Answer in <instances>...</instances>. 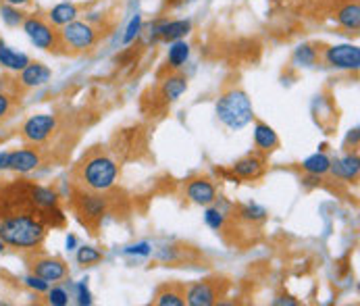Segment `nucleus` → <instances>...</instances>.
<instances>
[{
    "label": "nucleus",
    "instance_id": "nucleus-28",
    "mask_svg": "<svg viewBox=\"0 0 360 306\" xmlns=\"http://www.w3.org/2000/svg\"><path fill=\"white\" fill-rule=\"evenodd\" d=\"M204 221H206V225L210 227V230H214V232H221L223 227H225V223H227V215H225V211L221 209V207H206V213H204Z\"/></svg>",
    "mask_w": 360,
    "mask_h": 306
},
{
    "label": "nucleus",
    "instance_id": "nucleus-21",
    "mask_svg": "<svg viewBox=\"0 0 360 306\" xmlns=\"http://www.w3.org/2000/svg\"><path fill=\"white\" fill-rule=\"evenodd\" d=\"M29 61H31V58H29L27 54L13 50V48L0 38V67H2V69H8V71H15V73H17V71H21Z\"/></svg>",
    "mask_w": 360,
    "mask_h": 306
},
{
    "label": "nucleus",
    "instance_id": "nucleus-37",
    "mask_svg": "<svg viewBox=\"0 0 360 306\" xmlns=\"http://www.w3.org/2000/svg\"><path fill=\"white\" fill-rule=\"evenodd\" d=\"M359 140H360L359 127L350 129V134H348V138H346V148H348L350 144H352V148H359Z\"/></svg>",
    "mask_w": 360,
    "mask_h": 306
},
{
    "label": "nucleus",
    "instance_id": "nucleus-3",
    "mask_svg": "<svg viewBox=\"0 0 360 306\" xmlns=\"http://www.w3.org/2000/svg\"><path fill=\"white\" fill-rule=\"evenodd\" d=\"M214 111H217L219 121H221L225 127L233 129V131L244 129V127H246L248 123H252V119H254L252 102H250L248 94H246L244 90H240V88H229V90H225V92L219 96Z\"/></svg>",
    "mask_w": 360,
    "mask_h": 306
},
{
    "label": "nucleus",
    "instance_id": "nucleus-1",
    "mask_svg": "<svg viewBox=\"0 0 360 306\" xmlns=\"http://www.w3.org/2000/svg\"><path fill=\"white\" fill-rule=\"evenodd\" d=\"M0 238L8 248L36 250L46 238V223L33 211L0 215Z\"/></svg>",
    "mask_w": 360,
    "mask_h": 306
},
{
    "label": "nucleus",
    "instance_id": "nucleus-34",
    "mask_svg": "<svg viewBox=\"0 0 360 306\" xmlns=\"http://www.w3.org/2000/svg\"><path fill=\"white\" fill-rule=\"evenodd\" d=\"M25 286L31 288V290H36V292H48V288H50V284L44 282V280L38 277V275H29V277L25 280Z\"/></svg>",
    "mask_w": 360,
    "mask_h": 306
},
{
    "label": "nucleus",
    "instance_id": "nucleus-15",
    "mask_svg": "<svg viewBox=\"0 0 360 306\" xmlns=\"http://www.w3.org/2000/svg\"><path fill=\"white\" fill-rule=\"evenodd\" d=\"M265 169H267V161H265V154H260V152L246 154L231 165V173L237 179H258V177H263Z\"/></svg>",
    "mask_w": 360,
    "mask_h": 306
},
{
    "label": "nucleus",
    "instance_id": "nucleus-17",
    "mask_svg": "<svg viewBox=\"0 0 360 306\" xmlns=\"http://www.w3.org/2000/svg\"><path fill=\"white\" fill-rule=\"evenodd\" d=\"M329 173H334L338 179L342 182H357L360 175V159L359 154L354 152H348L336 161H331V167H329Z\"/></svg>",
    "mask_w": 360,
    "mask_h": 306
},
{
    "label": "nucleus",
    "instance_id": "nucleus-5",
    "mask_svg": "<svg viewBox=\"0 0 360 306\" xmlns=\"http://www.w3.org/2000/svg\"><path fill=\"white\" fill-rule=\"evenodd\" d=\"M102 25L90 23V21H71L61 27V40L65 44V50L69 52H88L96 48V44L102 40Z\"/></svg>",
    "mask_w": 360,
    "mask_h": 306
},
{
    "label": "nucleus",
    "instance_id": "nucleus-20",
    "mask_svg": "<svg viewBox=\"0 0 360 306\" xmlns=\"http://www.w3.org/2000/svg\"><path fill=\"white\" fill-rule=\"evenodd\" d=\"M336 21L344 27V29H348V31H359L360 29V4L359 0H350V2H346L344 6H340L338 8V13H336Z\"/></svg>",
    "mask_w": 360,
    "mask_h": 306
},
{
    "label": "nucleus",
    "instance_id": "nucleus-11",
    "mask_svg": "<svg viewBox=\"0 0 360 306\" xmlns=\"http://www.w3.org/2000/svg\"><path fill=\"white\" fill-rule=\"evenodd\" d=\"M50 77H52L50 67H46L40 61H29L21 71H17V77L13 79V83H15V90L23 92V90H33L48 83Z\"/></svg>",
    "mask_w": 360,
    "mask_h": 306
},
{
    "label": "nucleus",
    "instance_id": "nucleus-27",
    "mask_svg": "<svg viewBox=\"0 0 360 306\" xmlns=\"http://www.w3.org/2000/svg\"><path fill=\"white\" fill-rule=\"evenodd\" d=\"M317 61H319V52L311 44H300L294 50V63L300 65V67H313Z\"/></svg>",
    "mask_w": 360,
    "mask_h": 306
},
{
    "label": "nucleus",
    "instance_id": "nucleus-41",
    "mask_svg": "<svg viewBox=\"0 0 360 306\" xmlns=\"http://www.w3.org/2000/svg\"><path fill=\"white\" fill-rule=\"evenodd\" d=\"M75 244H77V240H75V236H69V238H67V248H73Z\"/></svg>",
    "mask_w": 360,
    "mask_h": 306
},
{
    "label": "nucleus",
    "instance_id": "nucleus-29",
    "mask_svg": "<svg viewBox=\"0 0 360 306\" xmlns=\"http://www.w3.org/2000/svg\"><path fill=\"white\" fill-rule=\"evenodd\" d=\"M0 17H2V21H4L8 27H17V25H21V23H23L25 13H23V10H19V6H13V4L2 2V4H0Z\"/></svg>",
    "mask_w": 360,
    "mask_h": 306
},
{
    "label": "nucleus",
    "instance_id": "nucleus-13",
    "mask_svg": "<svg viewBox=\"0 0 360 306\" xmlns=\"http://www.w3.org/2000/svg\"><path fill=\"white\" fill-rule=\"evenodd\" d=\"M42 152L33 146H27V148H17V150H10L8 152V163H6V171H13V173H31L36 171L40 165H42Z\"/></svg>",
    "mask_w": 360,
    "mask_h": 306
},
{
    "label": "nucleus",
    "instance_id": "nucleus-7",
    "mask_svg": "<svg viewBox=\"0 0 360 306\" xmlns=\"http://www.w3.org/2000/svg\"><path fill=\"white\" fill-rule=\"evenodd\" d=\"M58 129V119L56 115H33L23 121L19 136L25 144L29 146H40L46 144Z\"/></svg>",
    "mask_w": 360,
    "mask_h": 306
},
{
    "label": "nucleus",
    "instance_id": "nucleus-14",
    "mask_svg": "<svg viewBox=\"0 0 360 306\" xmlns=\"http://www.w3.org/2000/svg\"><path fill=\"white\" fill-rule=\"evenodd\" d=\"M185 196L198 207H210L217 202V188L208 177H194L185 186Z\"/></svg>",
    "mask_w": 360,
    "mask_h": 306
},
{
    "label": "nucleus",
    "instance_id": "nucleus-36",
    "mask_svg": "<svg viewBox=\"0 0 360 306\" xmlns=\"http://www.w3.org/2000/svg\"><path fill=\"white\" fill-rule=\"evenodd\" d=\"M125 252H127V255H142V257H146V255H150V246H148V244H138V246L127 248Z\"/></svg>",
    "mask_w": 360,
    "mask_h": 306
},
{
    "label": "nucleus",
    "instance_id": "nucleus-16",
    "mask_svg": "<svg viewBox=\"0 0 360 306\" xmlns=\"http://www.w3.org/2000/svg\"><path fill=\"white\" fill-rule=\"evenodd\" d=\"M185 90H187V77L183 73H180V71L169 73L159 83V96H161L163 104H171V102L180 100L181 96L185 94Z\"/></svg>",
    "mask_w": 360,
    "mask_h": 306
},
{
    "label": "nucleus",
    "instance_id": "nucleus-42",
    "mask_svg": "<svg viewBox=\"0 0 360 306\" xmlns=\"http://www.w3.org/2000/svg\"><path fill=\"white\" fill-rule=\"evenodd\" d=\"M171 2V6H181V4H185V2H191V0H169Z\"/></svg>",
    "mask_w": 360,
    "mask_h": 306
},
{
    "label": "nucleus",
    "instance_id": "nucleus-26",
    "mask_svg": "<svg viewBox=\"0 0 360 306\" xmlns=\"http://www.w3.org/2000/svg\"><path fill=\"white\" fill-rule=\"evenodd\" d=\"M329 167H331V159L325 152H317L302 163V169L313 175H325L329 173Z\"/></svg>",
    "mask_w": 360,
    "mask_h": 306
},
{
    "label": "nucleus",
    "instance_id": "nucleus-8",
    "mask_svg": "<svg viewBox=\"0 0 360 306\" xmlns=\"http://www.w3.org/2000/svg\"><path fill=\"white\" fill-rule=\"evenodd\" d=\"M323 61L342 71H359L360 69V48L357 44H334L323 50Z\"/></svg>",
    "mask_w": 360,
    "mask_h": 306
},
{
    "label": "nucleus",
    "instance_id": "nucleus-43",
    "mask_svg": "<svg viewBox=\"0 0 360 306\" xmlns=\"http://www.w3.org/2000/svg\"><path fill=\"white\" fill-rule=\"evenodd\" d=\"M4 248H6V244H4V242H2V238H0V255L4 252Z\"/></svg>",
    "mask_w": 360,
    "mask_h": 306
},
{
    "label": "nucleus",
    "instance_id": "nucleus-32",
    "mask_svg": "<svg viewBox=\"0 0 360 306\" xmlns=\"http://www.w3.org/2000/svg\"><path fill=\"white\" fill-rule=\"evenodd\" d=\"M140 31H142V17L136 15V17L130 21V25H127V29H125V33H123V44H132V42L140 35Z\"/></svg>",
    "mask_w": 360,
    "mask_h": 306
},
{
    "label": "nucleus",
    "instance_id": "nucleus-10",
    "mask_svg": "<svg viewBox=\"0 0 360 306\" xmlns=\"http://www.w3.org/2000/svg\"><path fill=\"white\" fill-rule=\"evenodd\" d=\"M75 211L81 217L84 223L90 221H100L107 213V198L102 196V192H90V190H81L75 198Z\"/></svg>",
    "mask_w": 360,
    "mask_h": 306
},
{
    "label": "nucleus",
    "instance_id": "nucleus-39",
    "mask_svg": "<svg viewBox=\"0 0 360 306\" xmlns=\"http://www.w3.org/2000/svg\"><path fill=\"white\" fill-rule=\"evenodd\" d=\"M6 163H8V152H0V171H6Z\"/></svg>",
    "mask_w": 360,
    "mask_h": 306
},
{
    "label": "nucleus",
    "instance_id": "nucleus-33",
    "mask_svg": "<svg viewBox=\"0 0 360 306\" xmlns=\"http://www.w3.org/2000/svg\"><path fill=\"white\" fill-rule=\"evenodd\" d=\"M48 305H52V306H65V305H69V294L63 290V288H48Z\"/></svg>",
    "mask_w": 360,
    "mask_h": 306
},
{
    "label": "nucleus",
    "instance_id": "nucleus-40",
    "mask_svg": "<svg viewBox=\"0 0 360 306\" xmlns=\"http://www.w3.org/2000/svg\"><path fill=\"white\" fill-rule=\"evenodd\" d=\"M2 2H6V4H13V6H25V4H29L31 0H2Z\"/></svg>",
    "mask_w": 360,
    "mask_h": 306
},
{
    "label": "nucleus",
    "instance_id": "nucleus-35",
    "mask_svg": "<svg viewBox=\"0 0 360 306\" xmlns=\"http://www.w3.org/2000/svg\"><path fill=\"white\" fill-rule=\"evenodd\" d=\"M77 305H81V306L92 305V294H90V290H88L86 282L77 284Z\"/></svg>",
    "mask_w": 360,
    "mask_h": 306
},
{
    "label": "nucleus",
    "instance_id": "nucleus-23",
    "mask_svg": "<svg viewBox=\"0 0 360 306\" xmlns=\"http://www.w3.org/2000/svg\"><path fill=\"white\" fill-rule=\"evenodd\" d=\"M79 17V6L73 4V2H61L56 6H52L48 10V21L54 25V27H63L71 21H75Z\"/></svg>",
    "mask_w": 360,
    "mask_h": 306
},
{
    "label": "nucleus",
    "instance_id": "nucleus-22",
    "mask_svg": "<svg viewBox=\"0 0 360 306\" xmlns=\"http://www.w3.org/2000/svg\"><path fill=\"white\" fill-rule=\"evenodd\" d=\"M155 306H183L185 305V288L175 286V284H167L163 288L157 290L155 294Z\"/></svg>",
    "mask_w": 360,
    "mask_h": 306
},
{
    "label": "nucleus",
    "instance_id": "nucleus-12",
    "mask_svg": "<svg viewBox=\"0 0 360 306\" xmlns=\"http://www.w3.org/2000/svg\"><path fill=\"white\" fill-rule=\"evenodd\" d=\"M191 31V21L189 19H161L155 21L150 27V42H175L183 40Z\"/></svg>",
    "mask_w": 360,
    "mask_h": 306
},
{
    "label": "nucleus",
    "instance_id": "nucleus-24",
    "mask_svg": "<svg viewBox=\"0 0 360 306\" xmlns=\"http://www.w3.org/2000/svg\"><path fill=\"white\" fill-rule=\"evenodd\" d=\"M187 58H189V44L185 40L171 42L169 52H167V65H169V69L180 71L181 67L187 63Z\"/></svg>",
    "mask_w": 360,
    "mask_h": 306
},
{
    "label": "nucleus",
    "instance_id": "nucleus-2",
    "mask_svg": "<svg viewBox=\"0 0 360 306\" xmlns=\"http://www.w3.org/2000/svg\"><path fill=\"white\" fill-rule=\"evenodd\" d=\"M119 177V165L107 152L92 150L75 169V179L81 190L90 192H109Z\"/></svg>",
    "mask_w": 360,
    "mask_h": 306
},
{
    "label": "nucleus",
    "instance_id": "nucleus-25",
    "mask_svg": "<svg viewBox=\"0 0 360 306\" xmlns=\"http://www.w3.org/2000/svg\"><path fill=\"white\" fill-rule=\"evenodd\" d=\"M235 211H237V217H240L242 221H248V223H263V221H267V217H269L267 209H263V207L256 204V202L240 204Z\"/></svg>",
    "mask_w": 360,
    "mask_h": 306
},
{
    "label": "nucleus",
    "instance_id": "nucleus-18",
    "mask_svg": "<svg viewBox=\"0 0 360 306\" xmlns=\"http://www.w3.org/2000/svg\"><path fill=\"white\" fill-rule=\"evenodd\" d=\"M254 146L260 154H271L279 148V136L277 131L265 123V121H256L254 123Z\"/></svg>",
    "mask_w": 360,
    "mask_h": 306
},
{
    "label": "nucleus",
    "instance_id": "nucleus-38",
    "mask_svg": "<svg viewBox=\"0 0 360 306\" xmlns=\"http://www.w3.org/2000/svg\"><path fill=\"white\" fill-rule=\"evenodd\" d=\"M283 305L298 306L300 303H298L296 298H292V296H279V298H275V300H273V306H283Z\"/></svg>",
    "mask_w": 360,
    "mask_h": 306
},
{
    "label": "nucleus",
    "instance_id": "nucleus-19",
    "mask_svg": "<svg viewBox=\"0 0 360 306\" xmlns=\"http://www.w3.org/2000/svg\"><path fill=\"white\" fill-rule=\"evenodd\" d=\"M29 198H31V204H33L40 213L46 211V209L58 207V194H56L52 188H46V186L29 184Z\"/></svg>",
    "mask_w": 360,
    "mask_h": 306
},
{
    "label": "nucleus",
    "instance_id": "nucleus-9",
    "mask_svg": "<svg viewBox=\"0 0 360 306\" xmlns=\"http://www.w3.org/2000/svg\"><path fill=\"white\" fill-rule=\"evenodd\" d=\"M29 271L31 275L42 277L48 284H56L63 282L69 275V267L63 259L58 257H46V255H38L29 261Z\"/></svg>",
    "mask_w": 360,
    "mask_h": 306
},
{
    "label": "nucleus",
    "instance_id": "nucleus-4",
    "mask_svg": "<svg viewBox=\"0 0 360 306\" xmlns=\"http://www.w3.org/2000/svg\"><path fill=\"white\" fill-rule=\"evenodd\" d=\"M23 31L27 33V38L31 40V44L44 52L50 54H63L65 44L61 40V29L54 27L48 19H44L42 15H27L23 19Z\"/></svg>",
    "mask_w": 360,
    "mask_h": 306
},
{
    "label": "nucleus",
    "instance_id": "nucleus-30",
    "mask_svg": "<svg viewBox=\"0 0 360 306\" xmlns=\"http://www.w3.org/2000/svg\"><path fill=\"white\" fill-rule=\"evenodd\" d=\"M102 261V252L94 246H79L77 250V263L84 265V267H92V265H98Z\"/></svg>",
    "mask_w": 360,
    "mask_h": 306
},
{
    "label": "nucleus",
    "instance_id": "nucleus-6",
    "mask_svg": "<svg viewBox=\"0 0 360 306\" xmlns=\"http://www.w3.org/2000/svg\"><path fill=\"white\" fill-rule=\"evenodd\" d=\"M229 282L225 277H206L200 282H194L185 288V305L189 306H212L221 305L227 296Z\"/></svg>",
    "mask_w": 360,
    "mask_h": 306
},
{
    "label": "nucleus",
    "instance_id": "nucleus-31",
    "mask_svg": "<svg viewBox=\"0 0 360 306\" xmlns=\"http://www.w3.org/2000/svg\"><path fill=\"white\" fill-rule=\"evenodd\" d=\"M15 111V94L0 88V123H4Z\"/></svg>",
    "mask_w": 360,
    "mask_h": 306
}]
</instances>
